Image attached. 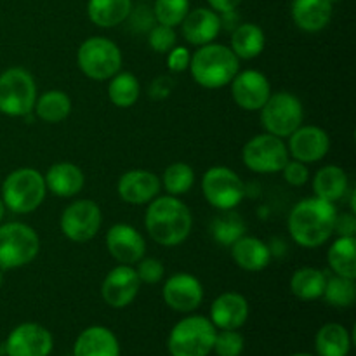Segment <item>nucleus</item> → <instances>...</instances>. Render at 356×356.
Here are the masks:
<instances>
[{
  "label": "nucleus",
  "mask_w": 356,
  "mask_h": 356,
  "mask_svg": "<svg viewBox=\"0 0 356 356\" xmlns=\"http://www.w3.org/2000/svg\"><path fill=\"white\" fill-rule=\"evenodd\" d=\"M336 205L318 197L305 198L289 214V233L298 245L316 249L334 235Z\"/></svg>",
  "instance_id": "nucleus-1"
},
{
  "label": "nucleus",
  "mask_w": 356,
  "mask_h": 356,
  "mask_svg": "<svg viewBox=\"0 0 356 356\" xmlns=\"http://www.w3.org/2000/svg\"><path fill=\"white\" fill-rule=\"evenodd\" d=\"M145 228L159 245L176 247L190 236L193 218L184 202L165 195L149 202L145 214Z\"/></svg>",
  "instance_id": "nucleus-2"
},
{
  "label": "nucleus",
  "mask_w": 356,
  "mask_h": 356,
  "mask_svg": "<svg viewBox=\"0 0 356 356\" xmlns=\"http://www.w3.org/2000/svg\"><path fill=\"white\" fill-rule=\"evenodd\" d=\"M188 68L198 86L205 89H221L240 72V59L228 45L211 42L200 45L191 54Z\"/></svg>",
  "instance_id": "nucleus-3"
},
{
  "label": "nucleus",
  "mask_w": 356,
  "mask_h": 356,
  "mask_svg": "<svg viewBox=\"0 0 356 356\" xmlns=\"http://www.w3.org/2000/svg\"><path fill=\"white\" fill-rule=\"evenodd\" d=\"M47 186L45 179L37 169L23 167L16 169L3 179L2 200L6 209L14 214H30L37 211L44 202Z\"/></svg>",
  "instance_id": "nucleus-4"
},
{
  "label": "nucleus",
  "mask_w": 356,
  "mask_h": 356,
  "mask_svg": "<svg viewBox=\"0 0 356 356\" xmlns=\"http://www.w3.org/2000/svg\"><path fill=\"white\" fill-rule=\"evenodd\" d=\"M216 327L209 318L200 315L186 316L170 330L169 353L172 356H207L216 339Z\"/></svg>",
  "instance_id": "nucleus-5"
},
{
  "label": "nucleus",
  "mask_w": 356,
  "mask_h": 356,
  "mask_svg": "<svg viewBox=\"0 0 356 356\" xmlns=\"http://www.w3.org/2000/svg\"><path fill=\"white\" fill-rule=\"evenodd\" d=\"M40 250V238L24 222L0 226V270H17L30 264Z\"/></svg>",
  "instance_id": "nucleus-6"
},
{
  "label": "nucleus",
  "mask_w": 356,
  "mask_h": 356,
  "mask_svg": "<svg viewBox=\"0 0 356 356\" xmlns=\"http://www.w3.org/2000/svg\"><path fill=\"white\" fill-rule=\"evenodd\" d=\"M76 63L89 79L97 82L110 80L122 68L120 47L106 37H90L80 44Z\"/></svg>",
  "instance_id": "nucleus-7"
},
{
  "label": "nucleus",
  "mask_w": 356,
  "mask_h": 356,
  "mask_svg": "<svg viewBox=\"0 0 356 356\" xmlns=\"http://www.w3.org/2000/svg\"><path fill=\"white\" fill-rule=\"evenodd\" d=\"M37 101V83L24 68L6 70L0 73V113L7 117H26Z\"/></svg>",
  "instance_id": "nucleus-8"
},
{
  "label": "nucleus",
  "mask_w": 356,
  "mask_h": 356,
  "mask_svg": "<svg viewBox=\"0 0 356 356\" xmlns=\"http://www.w3.org/2000/svg\"><path fill=\"white\" fill-rule=\"evenodd\" d=\"M259 111L261 122L268 134L278 136L282 139L289 138L296 129L301 127L305 118L301 99L296 94L285 90L270 94Z\"/></svg>",
  "instance_id": "nucleus-9"
},
{
  "label": "nucleus",
  "mask_w": 356,
  "mask_h": 356,
  "mask_svg": "<svg viewBox=\"0 0 356 356\" xmlns=\"http://www.w3.org/2000/svg\"><path fill=\"white\" fill-rule=\"evenodd\" d=\"M242 160L245 167L257 174L282 172L285 163L291 160L284 139L273 134L254 136L242 149Z\"/></svg>",
  "instance_id": "nucleus-10"
},
{
  "label": "nucleus",
  "mask_w": 356,
  "mask_h": 356,
  "mask_svg": "<svg viewBox=\"0 0 356 356\" xmlns=\"http://www.w3.org/2000/svg\"><path fill=\"white\" fill-rule=\"evenodd\" d=\"M202 193L218 211H232L245 197V184L229 167L214 165L202 177Z\"/></svg>",
  "instance_id": "nucleus-11"
},
{
  "label": "nucleus",
  "mask_w": 356,
  "mask_h": 356,
  "mask_svg": "<svg viewBox=\"0 0 356 356\" xmlns=\"http://www.w3.org/2000/svg\"><path fill=\"white\" fill-rule=\"evenodd\" d=\"M103 221V214L96 202L75 200L63 211L61 219H59V228L63 235L68 240L76 243H83L92 240L97 235Z\"/></svg>",
  "instance_id": "nucleus-12"
},
{
  "label": "nucleus",
  "mask_w": 356,
  "mask_h": 356,
  "mask_svg": "<svg viewBox=\"0 0 356 356\" xmlns=\"http://www.w3.org/2000/svg\"><path fill=\"white\" fill-rule=\"evenodd\" d=\"M141 280H139L136 268L129 264H118L104 277L101 284V298L111 308H125L131 305L139 294Z\"/></svg>",
  "instance_id": "nucleus-13"
},
{
  "label": "nucleus",
  "mask_w": 356,
  "mask_h": 356,
  "mask_svg": "<svg viewBox=\"0 0 356 356\" xmlns=\"http://www.w3.org/2000/svg\"><path fill=\"white\" fill-rule=\"evenodd\" d=\"M54 346L51 332L38 323H21L6 341L7 356H49Z\"/></svg>",
  "instance_id": "nucleus-14"
},
{
  "label": "nucleus",
  "mask_w": 356,
  "mask_h": 356,
  "mask_svg": "<svg viewBox=\"0 0 356 356\" xmlns=\"http://www.w3.org/2000/svg\"><path fill=\"white\" fill-rule=\"evenodd\" d=\"M106 249L110 256L118 264L134 266L145 257L146 242L145 236L131 225L118 222L113 225L106 233Z\"/></svg>",
  "instance_id": "nucleus-15"
},
{
  "label": "nucleus",
  "mask_w": 356,
  "mask_h": 356,
  "mask_svg": "<svg viewBox=\"0 0 356 356\" xmlns=\"http://www.w3.org/2000/svg\"><path fill=\"white\" fill-rule=\"evenodd\" d=\"M162 296L170 309L177 313H190L204 301V287L193 275L174 273L163 284Z\"/></svg>",
  "instance_id": "nucleus-16"
},
{
  "label": "nucleus",
  "mask_w": 356,
  "mask_h": 356,
  "mask_svg": "<svg viewBox=\"0 0 356 356\" xmlns=\"http://www.w3.org/2000/svg\"><path fill=\"white\" fill-rule=\"evenodd\" d=\"M229 83L233 101L245 111H259L271 94L270 80L257 70L238 72Z\"/></svg>",
  "instance_id": "nucleus-17"
},
{
  "label": "nucleus",
  "mask_w": 356,
  "mask_h": 356,
  "mask_svg": "<svg viewBox=\"0 0 356 356\" xmlns=\"http://www.w3.org/2000/svg\"><path fill=\"white\" fill-rule=\"evenodd\" d=\"M289 155L302 163H315L325 159L330 149V138L322 127L301 125L289 136Z\"/></svg>",
  "instance_id": "nucleus-18"
},
{
  "label": "nucleus",
  "mask_w": 356,
  "mask_h": 356,
  "mask_svg": "<svg viewBox=\"0 0 356 356\" xmlns=\"http://www.w3.org/2000/svg\"><path fill=\"white\" fill-rule=\"evenodd\" d=\"M160 186H162V183H160V177L156 174L149 172V170L134 169L122 174L117 184V191L118 197L125 204L143 205L149 204L153 198H156Z\"/></svg>",
  "instance_id": "nucleus-19"
},
{
  "label": "nucleus",
  "mask_w": 356,
  "mask_h": 356,
  "mask_svg": "<svg viewBox=\"0 0 356 356\" xmlns=\"http://www.w3.org/2000/svg\"><path fill=\"white\" fill-rule=\"evenodd\" d=\"M249 318V302L238 292H225L211 306V322L221 330H238Z\"/></svg>",
  "instance_id": "nucleus-20"
},
{
  "label": "nucleus",
  "mask_w": 356,
  "mask_h": 356,
  "mask_svg": "<svg viewBox=\"0 0 356 356\" xmlns=\"http://www.w3.org/2000/svg\"><path fill=\"white\" fill-rule=\"evenodd\" d=\"M181 30H183V37L188 44L200 47V45L211 44L216 40L221 31V19L216 10L198 7L186 14L181 23Z\"/></svg>",
  "instance_id": "nucleus-21"
},
{
  "label": "nucleus",
  "mask_w": 356,
  "mask_h": 356,
  "mask_svg": "<svg viewBox=\"0 0 356 356\" xmlns=\"http://www.w3.org/2000/svg\"><path fill=\"white\" fill-rule=\"evenodd\" d=\"M44 179L47 190L61 198H72L79 195L86 183L82 169L72 162H58L51 165L45 172Z\"/></svg>",
  "instance_id": "nucleus-22"
},
{
  "label": "nucleus",
  "mask_w": 356,
  "mask_h": 356,
  "mask_svg": "<svg viewBox=\"0 0 356 356\" xmlns=\"http://www.w3.org/2000/svg\"><path fill=\"white\" fill-rule=\"evenodd\" d=\"M292 19L296 26L308 33L322 31L332 19V2L329 0H294Z\"/></svg>",
  "instance_id": "nucleus-23"
},
{
  "label": "nucleus",
  "mask_w": 356,
  "mask_h": 356,
  "mask_svg": "<svg viewBox=\"0 0 356 356\" xmlns=\"http://www.w3.org/2000/svg\"><path fill=\"white\" fill-rule=\"evenodd\" d=\"M75 356H120V344L110 329L101 325L89 327L75 341Z\"/></svg>",
  "instance_id": "nucleus-24"
},
{
  "label": "nucleus",
  "mask_w": 356,
  "mask_h": 356,
  "mask_svg": "<svg viewBox=\"0 0 356 356\" xmlns=\"http://www.w3.org/2000/svg\"><path fill=\"white\" fill-rule=\"evenodd\" d=\"M232 257L236 266L245 271H261L270 264L271 250L263 240L243 235L232 245Z\"/></svg>",
  "instance_id": "nucleus-25"
},
{
  "label": "nucleus",
  "mask_w": 356,
  "mask_h": 356,
  "mask_svg": "<svg viewBox=\"0 0 356 356\" xmlns=\"http://www.w3.org/2000/svg\"><path fill=\"white\" fill-rule=\"evenodd\" d=\"M348 188H350L348 174L337 165L322 167L315 174V179H313L315 197L327 202H332V204L341 200V198H344V195L348 193Z\"/></svg>",
  "instance_id": "nucleus-26"
},
{
  "label": "nucleus",
  "mask_w": 356,
  "mask_h": 356,
  "mask_svg": "<svg viewBox=\"0 0 356 356\" xmlns=\"http://www.w3.org/2000/svg\"><path fill=\"white\" fill-rule=\"evenodd\" d=\"M132 0H89L87 16L96 26L113 28L127 19Z\"/></svg>",
  "instance_id": "nucleus-27"
},
{
  "label": "nucleus",
  "mask_w": 356,
  "mask_h": 356,
  "mask_svg": "<svg viewBox=\"0 0 356 356\" xmlns=\"http://www.w3.org/2000/svg\"><path fill=\"white\" fill-rule=\"evenodd\" d=\"M264 31L254 23H240L232 33V51L238 59H254L264 51Z\"/></svg>",
  "instance_id": "nucleus-28"
},
{
  "label": "nucleus",
  "mask_w": 356,
  "mask_h": 356,
  "mask_svg": "<svg viewBox=\"0 0 356 356\" xmlns=\"http://www.w3.org/2000/svg\"><path fill=\"white\" fill-rule=\"evenodd\" d=\"M329 266L334 275L339 277L356 278V240L355 236H339L336 242L330 245L329 254Z\"/></svg>",
  "instance_id": "nucleus-29"
},
{
  "label": "nucleus",
  "mask_w": 356,
  "mask_h": 356,
  "mask_svg": "<svg viewBox=\"0 0 356 356\" xmlns=\"http://www.w3.org/2000/svg\"><path fill=\"white\" fill-rule=\"evenodd\" d=\"M327 273L318 268H301L291 278V291L301 301H315L323 296Z\"/></svg>",
  "instance_id": "nucleus-30"
},
{
  "label": "nucleus",
  "mask_w": 356,
  "mask_h": 356,
  "mask_svg": "<svg viewBox=\"0 0 356 356\" xmlns=\"http://www.w3.org/2000/svg\"><path fill=\"white\" fill-rule=\"evenodd\" d=\"M33 111L45 124H59L72 111V99L63 90H47L37 97Z\"/></svg>",
  "instance_id": "nucleus-31"
},
{
  "label": "nucleus",
  "mask_w": 356,
  "mask_h": 356,
  "mask_svg": "<svg viewBox=\"0 0 356 356\" xmlns=\"http://www.w3.org/2000/svg\"><path fill=\"white\" fill-rule=\"evenodd\" d=\"M315 346L320 356H348L351 350V337L346 327L327 323L316 334Z\"/></svg>",
  "instance_id": "nucleus-32"
},
{
  "label": "nucleus",
  "mask_w": 356,
  "mask_h": 356,
  "mask_svg": "<svg viewBox=\"0 0 356 356\" xmlns=\"http://www.w3.org/2000/svg\"><path fill=\"white\" fill-rule=\"evenodd\" d=\"M141 94V86L136 75L129 72H118L108 83V97L117 108H131Z\"/></svg>",
  "instance_id": "nucleus-33"
},
{
  "label": "nucleus",
  "mask_w": 356,
  "mask_h": 356,
  "mask_svg": "<svg viewBox=\"0 0 356 356\" xmlns=\"http://www.w3.org/2000/svg\"><path fill=\"white\" fill-rule=\"evenodd\" d=\"M211 235L221 245L232 247L240 236L245 235V222L242 221L240 214H236L235 209L221 211V214L212 218Z\"/></svg>",
  "instance_id": "nucleus-34"
},
{
  "label": "nucleus",
  "mask_w": 356,
  "mask_h": 356,
  "mask_svg": "<svg viewBox=\"0 0 356 356\" xmlns=\"http://www.w3.org/2000/svg\"><path fill=\"white\" fill-rule=\"evenodd\" d=\"M322 298L325 299L327 305L334 306V308H350L356 299L355 280L332 273L330 277H327Z\"/></svg>",
  "instance_id": "nucleus-35"
},
{
  "label": "nucleus",
  "mask_w": 356,
  "mask_h": 356,
  "mask_svg": "<svg viewBox=\"0 0 356 356\" xmlns=\"http://www.w3.org/2000/svg\"><path fill=\"white\" fill-rule=\"evenodd\" d=\"M160 183L163 184L165 191L172 197H181L188 193L195 183V172L188 163L174 162L163 170V176Z\"/></svg>",
  "instance_id": "nucleus-36"
},
{
  "label": "nucleus",
  "mask_w": 356,
  "mask_h": 356,
  "mask_svg": "<svg viewBox=\"0 0 356 356\" xmlns=\"http://www.w3.org/2000/svg\"><path fill=\"white\" fill-rule=\"evenodd\" d=\"M190 13V0H155L153 14L156 23L165 26H179Z\"/></svg>",
  "instance_id": "nucleus-37"
},
{
  "label": "nucleus",
  "mask_w": 356,
  "mask_h": 356,
  "mask_svg": "<svg viewBox=\"0 0 356 356\" xmlns=\"http://www.w3.org/2000/svg\"><path fill=\"white\" fill-rule=\"evenodd\" d=\"M212 350L218 356H240L243 351V336L236 330H221L216 334Z\"/></svg>",
  "instance_id": "nucleus-38"
},
{
  "label": "nucleus",
  "mask_w": 356,
  "mask_h": 356,
  "mask_svg": "<svg viewBox=\"0 0 356 356\" xmlns=\"http://www.w3.org/2000/svg\"><path fill=\"white\" fill-rule=\"evenodd\" d=\"M177 35L172 26H165V24L156 23L152 30L148 31V44L149 47L160 54H167L170 49L176 45Z\"/></svg>",
  "instance_id": "nucleus-39"
},
{
  "label": "nucleus",
  "mask_w": 356,
  "mask_h": 356,
  "mask_svg": "<svg viewBox=\"0 0 356 356\" xmlns=\"http://www.w3.org/2000/svg\"><path fill=\"white\" fill-rule=\"evenodd\" d=\"M125 21H129V26L136 33H148L156 24L153 9H149L148 6H138L134 9H131V13H129Z\"/></svg>",
  "instance_id": "nucleus-40"
},
{
  "label": "nucleus",
  "mask_w": 356,
  "mask_h": 356,
  "mask_svg": "<svg viewBox=\"0 0 356 356\" xmlns=\"http://www.w3.org/2000/svg\"><path fill=\"white\" fill-rule=\"evenodd\" d=\"M136 264H138L136 273H138L141 284H159L163 278V275H165V268H163V264L160 263L159 259H155V257H143V259Z\"/></svg>",
  "instance_id": "nucleus-41"
},
{
  "label": "nucleus",
  "mask_w": 356,
  "mask_h": 356,
  "mask_svg": "<svg viewBox=\"0 0 356 356\" xmlns=\"http://www.w3.org/2000/svg\"><path fill=\"white\" fill-rule=\"evenodd\" d=\"M284 179L287 181L291 186H302L308 183L309 179V169L306 163L299 162V160H289L285 167L282 169Z\"/></svg>",
  "instance_id": "nucleus-42"
},
{
  "label": "nucleus",
  "mask_w": 356,
  "mask_h": 356,
  "mask_svg": "<svg viewBox=\"0 0 356 356\" xmlns=\"http://www.w3.org/2000/svg\"><path fill=\"white\" fill-rule=\"evenodd\" d=\"M191 54L184 45H174L169 52H167V66L172 73H183L186 72L190 66Z\"/></svg>",
  "instance_id": "nucleus-43"
},
{
  "label": "nucleus",
  "mask_w": 356,
  "mask_h": 356,
  "mask_svg": "<svg viewBox=\"0 0 356 356\" xmlns=\"http://www.w3.org/2000/svg\"><path fill=\"white\" fill-rule=\"evenodd\" d=\"M174 87H176V80H174L172 76L160 75V76H156L152 83H149L148 94L152 99L162 101V99H167V97L172 94Z\"/></svg>",
  "instance_id": "nucleus-44"
},
{
  "label": "nucleus",
  "mask_w": 356,
  "mask_h": 356,
  "mask_svg": "<svg viewBox=\"0 0 356 356\" xmlns=\"http://www.w3.org/2000/svg\"><path fill=\"white\" fill-rule=\"evenodd\" d=\"M334 233L339 236H355L356 233L355 212H343V214H337L336 221H334Z\"/></svg>",
  "instance_id": "nucleus-45"
},
{
  "label": "nucleus",
  "mask_w": 356,
  "mask_h": 356,
  "mask_svg": "<svg viewBox=\"0 0 356 356\" xmlns=\"http://www.w3.org/2000/svg\"><path fill=\"white\" fill-rule=\"evenodd\" d=\"M209 6L212 10H216L218 14L228 13V10H235L243 0H207Z\"/></svg>",
  "instance_id": "nucleus-46"
},
{
  "label": "nucleus",
  "mask_w": 356,
  "mask_h": 356,
  "mask_svg": "<svg viewBox=\"0 0 356 356\" xmlns=\"http://www.w3.org/2000/svg\"><path fill=\"white\" fill-rule=\"evenodd\" d=\"M3 214H6V205H3L2 197H0V221L3 219Z\"/></svg>",
  "instance_id": "nucleus-47"
},
{
  "label": "nucleus",
  "mask_w": 356,
  "mask_h": 356,
  "mask_svg": "<svg viewBox=\"0 0 356 356\" xmlns=\"http://www.w3.org/2000/svg\"><path fill=\"white\" fill-rule=\"evenodd\" d=\"M2 284H3V271L0 270V287H2Z\"/></svg>",
  "instance_id": "nucleus-48"
},
{
  "label": "nucleus",
  "mask_w": 356,
  "mask_h": 356,
  "mask_svg": "<svg viewBox=\"0 0 356 356\" xmlns=\"http://www.w3.org/2000/svg\"><path fill=\"white\" fill-rule=\"evenodd\" d=\"M292 356H313V355H308V353H298V355H292Z\"/></svg>",
  "instance_id": "nucleus-49"
},
{
  "label": "nucleus",
  "mask_w": 356,
  "mask_h": 356,
  "mask_svg": "<svg viewBox=\"0 0 356 356\" xmlns=\"http://www.w3.org/2000/svg\"><path fill=\"white\" fill-rule=\"evenodd\" d=\"M329 2H337V0H329Z\"/></svg>",
  "instance_id": "nucleus-50"
}]
</instances>
